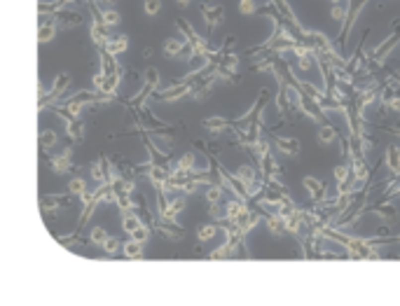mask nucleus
<instances>
[{
  "instance_id": "1",
  "label": "nucleus",
  "mask_w": 400,
  "mask_h": 306,
  "mask_svg": "<svg viewBox=\"0 0 400 306\" xmlns=\"http://www.w3.org/2000/svg\"><path fill=\"white\" fill-rule=\"evenodd\" d=\"M304 45L309 47L314 54H333V47L328 45L326 35L323 33H316V31H309L307 38H304Z\"/></svg>"
},
{
  "instance_id": "2",
  "label": "nucleus",
  "mask_w": 400,
  "mask_h": 306,
  "mask_svg": "<svg viewBox=\"0 0 400 306\" xmlns=\"http://www.w3.org/2000/svg\"><path fill=\"white\" fill-rule=\"evenodd\" d=\"M398 35H400V26H398V31H396V33L389 35V38H386V40L382 42V45H379V47H377L372 54H370V58H372V61H384L386 54H389V51L396 47V42H398Z\"/></svg>"
},
{
  "instance_id": "3",
  "label": "nucleus",
  "mask_w": 400,
  "mask_h": 306,
  "mask_svg": "<svg viewBox=\"0 0 400 306\" xmlns=\"http://www.w3.org/2000/svg\"><path fill=\"white\" fill-rule=\"evenodd\" d=\"M220 175L225 178V182L229 185V190H234V194H237V197H241V199L251 197V194H248V187H246L244 182L239 180V175H237V173L232 175V173H227V171H220Z\"/></svg>"
},
{
  "instance_id": "4",
  "label": "nucleus",
  "mask_w": 400,
  "mask_h": 306,
  "mask_svg": "<svg viewBox=\"0 0 400 306\" xmlns=\"http://www.w3.org/2000/svg\"><path fill=\"white\" fill-rule=\"evenodd\" d=\"M239 133H241V143L248 145V148H253L255 143L260 141V122H253L248 131H239Z\"/></svg>"
},
{
  "instance_id": "5",
  "label": "nucleus",
  "mask_w": 400,
  "mask_h": 306,
  "mask_svg": "<svg viewBox=\"0 0 400 306\" xmlns=\"http://www.w3.org/2000/svg\"><path fill=\"white\" fill-rule=\"evenodd\" d=\"M304 190H309L311 199L319 201V199L323 197V192H326V185L321 180H316V178H304Z\"/></svg>"
},
{
  "instance_id": "6",
  "label": "nucleus",
  "mask_w": 400,
  "mask_h": 306,
  "mask_svg": "<svg viewBox=\"0 0 400 306\" xmlns=\"http://www.w3.org/2000/svg\"><path fill=\"white\" fill-rule=\"evenodd\" d=\"M188 89H190V84L180 82V84H176V87H171V89L162 91V94H159V99L162 101H176V99H180V96H185Z\"/></svg>"
},
{
  "instance_id": "7",
  "label": "nucleus",
  "mask_w": 400,
  "mask_h": 306,
  "mask_svg": "<svg viewBox=\"0 0 400 306\" xmlns=\"http://www.w3.org/2000/svg\"><path fill=\"white\" fill-rule=\"evenodd\" d=\"M52 166H54L57 173H66L70 168V154H68V150H64L61 154H57V157L52 159Z\"/></svg>"
},
{
  "instance_id": "8",
  "label": "nucleus",
  "mask_w": 400,
  "mask_h": 306,
  "mask_svg": "<svg viewBox=\"0 0 400 306\" xmlns=\"http://www.w3.org/2000/svg\"><path fill=\"white\" fill-rule=\"evenodd\" d=\"M91 38H94V42H96V45H103V47H106V42H108V26L94 21V26H91Z\"/></svg>"
},
{
  "instance_id": "9",
  "label": "nucleus",
  "mask_w": 400,
  "mask_h": 306,
  "mask_svg": "<svg viewBox=\"0 0 400 306\" xmlns=\"http://www.w3.org/2000/svg\"><path fill=\"white\" fill-rule=\"evenodd\" d=\"M201 14H204V19L208 21V24H218V21L225 17V9H222V7H208V5H204V7H201Z\"/></svg>"
},
{
  "instance_id": "10",
  "label": "nucleus",
  "mask_w": 400,
  "mask_h": 306,
  "mask_svg": "<svg viewBox=\"0 0 400 306\" xmlns=\"http://www.w3.org/2000/svg\"><path fill=\"white\" fill-rule=\"evenodd\" d=\"M276 145L286 154H297L300 152V143L295 141V138H276Z\"/></svg>"
},
{
  "instance_id": "11",
  "label": "nucleus",
  "mask_w": 400,
  "mask_h": 306,
  "mask_svg": "<svg viewBox=\"0 0 400 306\" xmlns=\"http://www.w3.org/2000/svg\"><path fill=\"white\" fill-rule=\"evenodd\" d=\"M351 173L356 175V180H358V182H363L365 178H368V166H365V159H363V157H353Z\"/></svg>"
},
{
  "instance_id": "12",
  "label": "nucleus",
  "mask_w": 400,
  "mask_h": 306,
  "mask_svg": "<svg viewBox=\"0 0 400 306\" xmlns=\"http://www.w3.org/2000/svg\"><path fill=\"white\" fill-rule=\"evenodd\" d=\"M386 161H389L393 173H400V148L391 145V148L386 150Z\"/></svg>"
},
{
  "instance_id": "13",
  "label": "nucleus",
  "mask_w": 400,
  "mask_h": 306,
  "mask_svg": "<svg viewBox=\"0 0 400 306\" xmlns=\"http://www.w3.org/2000/svg\"><path fill=\"white\" fill-rule=\"evenodd\" d=\"M54 33H57V26L52 24V21H42L40 28H38V40L40 42H47L54 38Z\"/></svg>"
},
{
  "instance_id": "14",
  "label": "nucleus",
  "mask_w": 400,
  "mask_h": 306,
  "mask_svg": "<svg viewBox=\"0 0 400 306\" xmlns=\"http://www.w3.org/2000/svg\"><path fill=\"white\" fill-rule=\"evenodd\" d=\"M101 66H103V68H101V70H103V73H106V75H115V73H120V68H117V61H115V58H113V54H110V51H106V54L101 56Z\"/></svg>"
},
{
  "instance_id": "15",
  "label": "nucleus",
  "mask_w": 400,
  "mask_h": 306,
  "mask_svg": "<svg viewBox=\"0 0 400 306\" xmlns=\"http://www.w3.org/2000/svg\"><path fill=\"white\" fill-rule=\"evenodd\" d=\"M64 5H68L66 0H57V2H40V5H38V12H40V14H57V12H61Z\"/></svg>"
},
{
  "instance_id": "16",
  "label": "nucleus",
  "mask_w": 400,
  "mask_h": 306,
  "mask_svg": "<svg viewBox=\"0 0 400 306\" xmlns=\"http://www.w3.org/2000/svg\"><path fill=\"white\" fill-rule=\"evenodd\" d=\"M162 232L166 234V236H173V239H178L180 234H183V229H180V227L173 222V220L164 217V220H162Z\"/></svg>"
},
{
  "instance_id": "17",
  "label": "nucleus",
  "mask_w": 400,
  "mask_h": 306,
  "mask_svg": "<svg viewBox=\"0 0 400 306\" xmlns=\"http://www.w3.org/2000/svg\"><path fill=\"white\" fill-rule=\"evenodd\" d=\"M225 126H227L225 117H208V119H204V129H208V131H222Z\"/></svg>"
},
{
  "instance_id": "18",
  "label": "nucleus",
  "mask_w": 400,
  "mask_h": 306,
  "mask_svg": "<svg viewBox=\"0 0 400 306\" xmlns=\"http://www.w3.org/2000/svg\"><path fill=\"white\" fill-rule=\"evenodd\" d=\"M136 227H140L138 215H136V213H131V210H129V213H124V220H122V229H124V232L131 234Z\"/></svg>"
},
{
  "instance_id": "19",
  "label": "nucleus",
  "mask_w": 400,
  "mask_h": 306,
  "mask_svg": "<svg viewBox=\"0 0 400 306\" xmlns=\"http://www.w3.org/2000/svg\"><path fill=\"white\" fill-rule=\"evenodd\" d=\"M127 50V38H117V40H108L106 42V51H110V54H120V51Z\"/></svg>"
},
{
  "instance_id": "20",
  "label": "nucleus",
  "mask_w": 400,
  "mask_h": 306,
  "mask_svg": "<svg viewBox=\"0 0 400 306\" xmlns=\"http://www.w3.org/2000/svg\"><path fill=\"white\" fill-rule=\"evenodd\" d=\"M124 255L127 257H140L143 255V243L131 239L129 243H124Z\"/></svg>"
},
{
  "instance_id": "21",
  "label": "nucleus",
  "mask_w": 400,
  "mask_h": 306,
  "mask_svg": "<svg viewBox=\"0 0 400 306\" xmlns=\"http://www.w3.org/2000/svg\"><path fill=\"white\" fill-rule=\"evenodd\" d=\"M120 73H115V75H106V80H103V87H101V94H113L115 87H117V82H120V77H117Z\"/></svg>"
},
{
  "instance_id": "22",
  "label": "nucleus",
  "mask_w": 400,
  "mask_h": 306,
  "mask_svg": "<svg viewBox=\"0 0 400 306\" xmlns=\"http://www.w3.org/2000/svg\"><path fill=\"white\" fill-rule=\"evenodd\" d=\"M271 2L276 5V9L281 12V17L290 19V21H297V19H295V14H293V9L288 7V2H286V0H271Z\"/></svg>"
},
{
  "instance_id": "23",
  "label": "nucleus",
  "mask_w": 400,
  "mask_h": 306,
  "mask_svg": "<svg viewBox=\"0 0 400 306\" xmlns=\"http://www.w3.org/2000/svg\"><path fill=\"white\" fill-rule=\"evenodd\" d=\"M237 175H239V180L244 182V185H251V182L255 180V173H253V168L251 166H241L237 171Z\"/></svg>"
},
{
  "instance_id": "24",
  "label": "nucleus",
  "mask_w": 400,
  "mask_h": 306,
  "mask_svg": "<svg viewBox=\"0 0 400 306\" xmlns=\"http://www.w3.org/2000/svg\"><path fill=\"white\" fill-rule=\"evenodd\" d=\"M131 239L138 241V243H145V241L150 239V227H143V224H140V227H136V229L131 232Z\"/></svg>"
},
{
  "instance_id": "25",
  "label": "nucleus",
  "mask_w": 400,
  "mask_h": 306,
  "mask_svg": "<svg viewBox=\"0 0 400 306\" xmlns=\"http://www.w3.org/2000/svg\"><path fill=\"white\" fill-rule=\"evenodd\" d=\"M244 210H246V206H241L239 201H229V204H227V217H229V220H237V217L241 215Z\"/></svg>"
},
{
  "instance_id": "26",
  "label": "nucleus",
  "mask_w": 400,
  "mask_h": 306,
  "mask_svg": "<svg viewBox=\"0 0 400 306\" xmlns=\"http://www.w3.org/2000/svg\"><path fill=\"white\" fill-rule=\"evenodd\" d=\"M269 227H271V232L274 234H281L288 227V220L283 215H276V217H271L269 220Z\"/></svg>"
},
{
  "instance_id": "27",
  "label": "nucleus",
  "mask_w": 400,
  "mask_h": 306,
  "mask_svg": "<svg viewBox=\"0 0 400 306\" xmlns=\"http://www.w3.org/2000/svg\"><path fill=\"white\" fill-rule=\"evenodd\" d=\"M183 47H185V40H166L164 51H166V54H180Z\"/></svg>"
},
{
  "instance_id": "28",
  "label": "nucleus",
  "mask_w": 400,
  "mask_h": 306,
  "mask_svg": "<svg viewBox=\"0 0 400 306\" xmlns=\"http://www.w3.org/2000/svg\"><path fill=\"white\" fill-rule=\"evenodd\" d=\"M106 239H108V232L103 229V227H94V229H91V241H94L96 246H103Z\"/></svg>"
},
{
  "instance_id": "29",
  "label": "nucleus",
  "mask_w": 400,
  "mask_h": 306,
  "mask_svg": "<svg viewBox=\"0 0 400 306\" xmlns=\"http://www.w3.org/2000/svg\"><path fill=\"white\" fill-rule=\"evenodd\" d=\"M178 168H183V171H192V168H195V154H192V152L183 154V157L178 159Z\"/></svg>"
},
{
  "instance_id": "30",
  "label": "nucleus",
  "mask_w": 400,
  "mask_h": 306,
  "mask_svg": "<svg viewBox=\"0 0 400 306\" xmlns=\"http://www.w3.org/2000/svg\"><path fill=\"white\" fill-rule=\"evenodd\" d=\"M335 136H337V131L333 129V126H323V129L319 131L321 143H333V141H335Z\"/></svg>"
},
{
  "instance_id": "31",
  "label": "nucleus",
  "mask_w": 400,
  "mask_h": 306,
  "mask_svg": "<svg viewBox=\"0 0 400 306\" xmlns=\"http://www.w3.org/2000/svg\"><path fill=\"white\" fill-rule=\"evenodd\" d=\"M68 133H70V138H75V141H80L82 138V124L77 119H70V122H68Z\"/></svg>"
},
{
  "instance_id": "32",
  "label": "nucleus",
  "mask_w": 400,
  "mask_h": 306,
  "mask_svg": "<svg viewBox=\"0 0 400 306\" xmlns=\"http://www.w3.org/2000/svg\"><path fill=\"white\" fill-rule=\"evenodd\" d=\"M54 143H57V133L45 131V133L40 136V148H42V150H49L52 145H54Z\"/></svg>"
},
{
  "instance_id": "33",
  "label": "nucleus",
  "mask_w": 400,
  "mask_h": 306,
  "mask_svg": "<svg viewBox=\"0 0 400 306\" xmlns=\"http://www.w3.org/2000/svg\"><path fill=\"white\" fill-rule=\"evenodd\" d=\"M103 24L106 26L120 24V12H115V9H106V12H103Z\"/></svg>"
},
{
  "instance_id": "34",
  "label": "nucleus",
  "mask_w": 400,
  "mask_h": 306,
  "mask_svg": "<svg viewBox=\"0 0 400 306\" xmlns=\"http://www.w3.org/2000/svg\"><path fill=\"white\" fill-rule=\"evenodd\" d=\"M68 190H70V194H75V197H82L84 194V182L80 180V178H75V180H70V185H68Z\"/></svg>"
},
{
  "instance_id": "35",
  "label": "nucleus",
  "mask_w": 400,
  "mask_h": 306,
  "mask_svg": "<svg viewBox=\"0 0 400 306\" xmlns=\"http://www.w3.org/2000/svg\"><path fill=\"white\" fill-rule=\"evenodd\" d=\"M372 210H375L379 217H384V220H393V217H396V210H393L391 206H379V208H372Z\"/></svg>"
},
{
  "instance_id": "36",
  "label": "nucleus",
  "mask_w": 400,
  "mask_h": 306,
  "mask_svg": "<svg viewBox=\"0 0 400 306\" xmlns=\"http://www.w3.org/2000/svg\"><path fill=\"white\" fill-rule=\"evenodd\" d=\"M396 94H398V87H396V84H386L384 91H382V99H384L386 103H391V101L396 99Z\"/></svg>"
},
{
  "instance_id": "37",
  "label": "nucleus",
  "mask_w": 400,
  "mask_h": 306,
  "mask_svg": "<svg viewBox=\"0 0 400 306\" xmlns=\"http://www.w3.org/2000/svg\"><path fill=\"white\" fill-rule=\"evenodd\" d=\"M220 197H222L220 187H208V190H206V199H208V204H218Z\"/></svg>"
},
{
  "instance_id": "38",
  "label": "nucleus",
  "mask_w": 400,
  "mask_h": 306,
  "mask_svg": "<svg viewBox=\"0 0 400 306\" xmlns=\"http://www.w3.org/2000/svg\"><path fill=\"white\" fill-rule=\"evenodd\" d=\"M213 234H215V227H213V224H204V227H199V241L213 239Z\"/></svg>"
},
{
  "instance_id": "39",
  "label": "nucleus",
  "mask_w": 400,
  "mask_h": 306,
  "mask_svg": "<svg viewBox=\"0 0 400 306\" xmlns=\"http://www.w3.org/2000/svg\"><path fill=\"white\" fill-rule=\"evenodd\" d=\"M54 19H64L66 24H80V17L77 14H70V12H57Z\"/></svg>"
},
{
  "instance_id": "40",
  "label": "nucleus",
  "mask_w": 400,
  "mask_h": 306,
  "mask_svg": "<svg viewBox=\"0 0 400 306\" xmlns=\"http://www.w3.org/2000/svg\"><path fill=\"white\" fill-rule=\"evenodd\" d=\"M239 9H241L244 14H253V12H255V2H253V0H241V2H239Z\"/></svg>"
},
{
  "instance_id": "41",
  "label": "nucleus",
  "mask_w": 400,
  "mask_h": 306,
  "mask_svg": "<svg viewBox=\"0 0 400 306\" xmlns=\"http://www.w3.org/2000/svg\"><path fill=\"white\" fill-rule=\"evenodd\" d=\"M346 178H349V168H346V166H337V168H335V180L337 182H344Z\"/></svg>"
},
{
  "instance_id": "42",
  "label": "nucleus",
  "mask_w": 400,
  "mask_h": 306,
  "mask_svg": "<svg viewBox=\"0 0 400 306\" xmlns=\"http://www.w3.org/2000/svg\"><path fill=\"white\" fill-rule=\"evenodd\" d=\"M117 246H120V241L115 239V236H113V239L108 236V239H106V243H103V248H106V253H115V250H117Z\"/></svg>"
},
{
  "instance_id": "43",
  "label": "nucleus",
  "mask_w": 400,
  "mask_h": 306,
  "mask_svg": "<svg viewBox=\"0 0 400 306\" xmlns=\"http://www.w3.org/2000/svg\"><path fill=\"white\" fill-rule=\"evenodd\" d=\"M145 12H147V14H155V12H159V0H145Z\"/></svg>"
},
{
  "instance_id": "44",
  "label": "nucleus",
  "mask_w": 400,
  "mask_h": 306,
  "mask_svg": "<svg viewBox=\"0 0 400 306\" xmlns=\"http://www.w3.org/2000/svg\"><path fill=\"white\" fill-rule=\"evenodd\" d=\"M300 68H302V70H309V68H311V54H304V56H300Z\"/></svg>"
},
{
  "instance_id": "45",
  "label": "nucleus",
  "mask_w": 400,
  "mask_h": 306,
  "mask_svg": "<svg viewBox=\"0 0 400 306\" xmlns=\"http://www.w3.org/2000/svg\"><path fill=\"white\" fill-rule=\"evenodd\" d=\"M211 215H213V217H225V215H227V210H222V208L218 206V204H213V208H211Z\"/></svg>"
},
{
  "instance_id": "46",
  "label": "nucleus",
  "mask_w": 400,
  "mask_h": 306,
  "mask_svg": "<svg viewBox=\"0 0 400 306\" xmlns=\"http://www.w3.org/2000/svg\"><path fill=\"white\" fill-rule=\"evenodd\" d=\"M389 108H391L393 112H400V96H396V99L389 103Z\"/></svg>"
},
{
  "instance_id": "47",
  "label": "nucleus",
  "mask_w": 400,
  "mask_h": 306,
  "mask_svg": "<svg viewBox=\"0 0 400 306\" xmlns=\"http://www.w3.org/2000/svg\"><path fill=\"white\" fill-rule=\"evenodd\" d=\"M178 2H183V5H188V2H190V0H178Z\"/></svg>"
},
{
  "instance_id": "48",
  "label": "nucleus",
  "mask_w": 400,
  "mask_h": 306,
  "mask_svg": "<svg viewBox=\"0 0 400 306\" xmlns=\"http://www.w3.org/2000/svg\"><path fill=\"white\" fill-rule=\"evenodd\" d=\"M398 133H400V131H398Z\"/></svg>"
}]
</instances>
